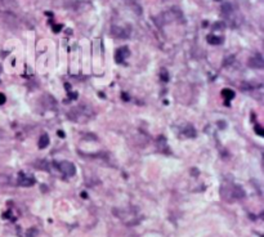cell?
<instances>
[{
  "mask_svg": "<svg viewBox=\"0 0 264 237\" xmlns=\"http://www.w3.org/2000/svg\"><path fill=\"white\" fill-rule=\"evenodd\" d=\"M64 87H66V89H67V90H70V88H71V85H70V84H64Z\"/></svg>",
  "mask_w": 264,
  "mask_h": 237,
  "instance_id": "obj_19",
  "label": "cell"
},
{
  "mask_svg": "<svg viewBox=\"0 0 264 237\" xmlns=\"http://www.w3.org/2000/svg\"><path fill=\"white\" fill-rule=\"evenodd\" d=\"M55 166H57V169L61 171V173H63L64 175H67V176H72V175H75V173H76L75 165H73L72 162H70V161L57 162V164H55Z\"/></svg>",
  "mask_w": 264,
  "mask_h": 237,
  "instance_id": "obj_1",
  "label": "cell"
},
{
  "mask_svg": "<svg viewBox=\"0 0 264 237\" xmlns=\"http://www.w3.org/2000/svg\"><path fill=\"white\" fill-rule=\"evenodd\" d=\"M249 66L251 68H263L264 67V61L260 54H257L249 59Z\"/></svg>",
  "mask_w": 264,
  "mask_h": 237,
  "instance_id": "obj_4",
  "label": "cell"
},
{
  "mask_svg": "<svg viewBox=\"0 0 264 237\" xmlns=\"http://www.w3.org/2000/svg\"><path fill=\"white\" fill-rule=\"evenodd\" d=\"M5 101H7V97L4 96L3 93H0V106L4 105V103H5Z\"/></svg>",
  "mask_w": 264,
  "mask_h": 237,
  "instance_id": "obj_16",
  "label": "cell"
},
{
  "mask_svg": "<svg viewBox=\"0 0 264 237\" xmlns=\"http://www.w3.org/2000/svg\"><path fill=\"white\" fill-rule=\"evenodd\" d=\"M255 132H257L259 135H263V134H264V133H263V128L259 126V125H257V126H255Z\"/></svg>",
  "mask_w": 264,
  "mask_h": 237,
  "instance_id": "obj_15",
  "label": "cell"
},
{
  "mask_svg": "<svg viewBox=\"0 0 264 237\" xmlns=\"http://www.w3.org/2000/svg\"><path fill=\"white\" fill-rule=\"evenodd\" d=\"M48 144H49V137H48V134H43L40 138H39V141H37L39 148L44 150V148L48 147Z\"/></svg>",
  "mask_w": 264,
  "mask_h": 237,
  "instance_id": "obj_7",
  "label": "cell"
},
{
  "mask_svg": "<svg viewBox=\"0 0 264 237\" xmlns=\"http://www.w3.org/2000/svg\"><path fill=\"white\" fill-rule=\"evenodd\" d=\"M235 96H236V93L233 92L232 89H223L222 90V97L227 101H232L233 98H235Z\"/></svg>",
  "mask_w": 264,
  "mask_h": 237,
  "instance_id": "obj_9",
  "label": "cell"
},
{
  "mask_svg": "<svg viewBox=\"0 0 264 237\" xmlns=\"http://www.w3.org/2000/svg\"><path fill=\"white\" fill-rule=\"evenodd\" d=\"M8 176H5V175H0V183H7L8 182Z\"/></svg>",
  "mask_w": 264,
  "mask_h": 237,
  "instance_id": "obj_17",
  "label": "cell"
},
{
  "mask_svg": "<svg viewBox=\"0 0 264 237\" xmlns=\"http://www.w3.org/2000/svg\"><path fill=\"white\" fill-rule=\"evenodd\" d=\"M58 135H59V137H62V138L64 137V134H63V133H62V132H58Z\"/></svg>",
  "mask_w": 264,
  "mask_h": 237,
  "instance_id": "obj_20",
  "label": "cell"
},
{
  "mask_svg": "<svg viewBox=\"0 0 264 237\" xmlns=\"http://www.w3.org/2000/svg\"><path fill=\"white\" fill-rule=\"evenodd\" d=\"M61 28H62V25H58V26H54V32H58V31H61Z\"/></svg>",
  "mask_w": 264,
  "mask_h": 237,
  "instance_id": "obj_18",
  "label": "cell"
},
{
  "mask_svg": "<svg viewBox=\"0 0 264 237\" xmlns=\"http://www.w3.org/2000/svg\"><path fill=\"white\" fill-rule=\"evenodd\" d=\"M36 167H39V169H48L49 167V165L46 164V161H44V160H39L37 162H35L34 164Z\"/></svg>",
  "mask_w": 264,
  "mask_h": 237,
  "instance_id": "obj_11",
  "label": "cell"
},
{
  "mask_svg": "<svg viewBox=\"0 0 264 237\" xmlns=\"http://www.w3.org/2000/svg\"><path fill=\"white\" fill-rule=\"evenodd\" d=\"M112 36L117 37V39H126L130 36V30L124 28V27H119V26H114L111 30Z\"/></svg>",
  "mask_w": 264,
  "mask_h": 237,
  "instance_id": "obj_2",
  "label": "cell"
},
{
  "mask_svg": "<svg viewBox=\"0 0 264 237\" xmlns=\"http://www.w3.org/2000/svg\"><path fill=\"white\" fill-rule=\"evenodd\" d=\"M207 43H209V44H213V45H219L223 43V37L210 34V35H207Z\"/></svg>",
  "mask_w": 264,
  "mask_h": 237,
  "instance_id": "obj_8",
  "label": "cell"
},
{
  "mask_svg": "<svg viewBox=\"0 0 264 237\" xmlns=\"http://www.w3.org/2000/svg\"><path fill=\"white\" fill-rule=\"evenodd\" d=\"M160 76H161L162 81H168V80H169V74H168V71L165 70V68H162V70H161V74H160Z\"/></svg>",
  "mask_w": 264,
  "mask_h": 237,
  "instance_id": "obj_14",
  "label": "cell"
},
{
  "mask_svg": "<svg viewBox=\"0 0 264 237\" xmlns=\"http://www.w3.org/2000/svg\"><path fill=\"white\" fill-rule=\"evenodd\" d=\"M231 196L233 197V199H242V197L245 196V193H244V191H242L240 187L233 186L231 188Z\"/></svg>",
  "mask_w": 264,
  "mask_h": 237,
  "instance_id": "obj_6",
  "label": "cell"
},
{
  "mask_svg": "<svg viewBox=\"0 0 264 237\" xmlns=\"http://www.w3.org/2000/svg\"><path fill=\"white\" fill-rule=\"evenodd\" d=\"M224 27H226L224 22H215V23L213 25V30H223Z\"/></svg>",
  "mask_w": 264,
  "mask_h": 237,
  "instance_id": "obj_13",
  "label": "cell"
},
{
  "mask_svg": "<svg viewBox=\"0 0 264 237\" xmlns=\"http://www.w3.org/2000/svg\"><path fill=\"white\" fill-rule=\"evenodd\" d=\"M183 134L188 138H192V137H196V132H194L193 126H188L185 130H183Z\"/></svg>",
  "mask_w": 264,
  "mask_h": 237,
  "instance_id": "obj_10",
  "label": "cell"
},
{
  "mask_svg": "<svg viewBox=\"0 0 264 237\" xmlns=\"http://www.w3.org/2000/svg\"><path fill=\"white\" fill-rule=\"evenodd\" d=\"M0 72H1V66H0Z\"/></svg>",
  "mask_w": 264,
  "mask_h": 237,
  "instance_id": "obj_21",
  "label": "cell"
},
{
  "mask_svg": "<svg viewBox=\"0 0 264 237\" xmlns=\"http://www.w3.org/2000/svg\"><path fill=\"white\" fill-rule=\"evenodd\" d=\"M18 184L22 187H31L35 184V179L32 176H26L23 173L19 174V179H18Z\"/></svg>",
  "mask_w": 264,
  "mask_h": 237,
  "instance_id": "obj_5",
  "label": "cell"
},
{
  "mask_svg": "<svg viewBox=\"0 0 264 237\" xmlns=\"http://www.w3.org/2000/svg\"><path fill=\"white\" fill-rule=\"evenodd\" d=\"M37 236V230L36 228H30L26 232V237H36Z\"/></svg>",
  "mask_w": 264,
  "mask_h": 237,
  "instance_id": "obj_12",
  "label": "cell"
},
{
  "mask_svg": "<svg viewBox=\"0 0 264 237\" xmlns=\"http://www.w3.org/2000/svg\"><path fill=\"white\" fill-rule=\"evenodd\" d=\"M129 54H130V52H129L128 46H121V48H119L117 50H116V53H115V59H116V62H119V63L124 62L125 59H126V58L129 57Z\"/></svg>",
  "mask_w": 264,
  "mask_h": 237,
  "instance_id": "obj_3",
  "label": "cell"
}]
</instances>
